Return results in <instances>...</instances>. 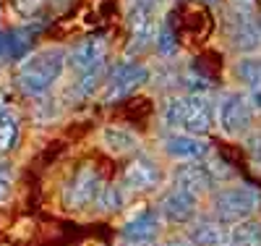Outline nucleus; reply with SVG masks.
I'll return each instance as SVG.
<instances>
[{"instance_id": "3", "label": "nucleus", "mask_w": 261, "mask_h": 246, "mask_svg": "<svg viewBox=\"0 0 261 246\" xmlns=\"http://www.w3.org/2000/svg\"><path fill=\"white\" fill-rule=\"evenodd\" d=\"M212 215L217 222L222 226H232V222H241V220H248L258 212L261 207V191L251 189V186H222L212 194Z\"/></svg>"}, {"instance_id": "18", "label": "nucleus", "mask_w": 261, "mask_h": 246, "mask_svg": "<svg viewBox=\"0 0 261 246\" xmlns=\"http://www.w3.org/2000/svg\"><path fill=\"white\" fill-rule=\"evenodd\" d=\"M235 76L241 79L251 92L261 89V58H241L235 63Z\"/></svg>"}, {"instance_id": "12", "label": "nucleus", "mask_w": 261, "mask_h": 246, "mask_svg": "<svg viewBox=\"0 0 261 246\" xmlns=\"http://www.w3.org/2000/svg\"><path fill=\"white\" fill-rule=\"evenodd\" d=\"M162 149L170 160L175 163H193V160H204L209 154V142L204 137H193V133H180L172 131L165 137Z\"/></svg>"}, {"instance_id": "10", "label": "nucleus", "mask_w": 261, "mask_h": 246, "mask_svg": "<svg viewBox=\"0 0 261 246\" xmlns=\"http://www.w3.org/2000/svg\"><path fill=\"white\" fill-rule=\"evenodd\" d=\"M162 181H165L162 168L151 158H144V154L130 160L120 175V186L125 194H149V191L160 189Z\"/></svg>"}, {"instance_id": "19", "label": "nucleus", "mask_w": 261, "mask_h": 246, "mask_svg": "<svg viewBox=\"0 0 261 246\" xmlns=\"http://www.w3.org/2000/svg\"><path fill=\"white\" fill-rule=\"evenodd\" d=\"M47 6V0H11V11L21 18H37V13Z\"/></svg>"}, {"instance_id": "7", "label": "nucleus", "mask_w": 261, "mask_h": 246, "mask_svg": "<svg viewBox=\"0 0 261 246\" xmlns=\"http://www.w3.org/2000/svg\"><path fill=\"white\" fill-rule=\"evenodd\" d=\"M225 34H227V42L238 53H251L261 44V29L253 18V11L243 3H235L227 8Z\"/></svg>"}, {"instance_id": "1", "label": "nucleus", "mask_w": 261, "mask_h": 246, "mask_svg": "<svg viewBox=\"0 0 261 246\" xmlns=\"http://www.w3.org/2000/svg\"><path fill=\"white\" fill-rule=\"evenodd\" d=\"M63 71H65V50L42 48L24 55L16 71V84L27 97H37V95H45L53 84H58Z\"/></svg>"}, {"instance_id": "9", "label": "nucleus", "mask_w": 261, "mask_h": 246, "mask_svg": "<svg viewBox=\"0 0 261 246\" xmlns=\"http://www.w3.org/2000/svg\"><path fill=\"white\" fill-rule=\"evenodd\" d=\"M214 118L220 123V128L232 139H241L251 131V123H253V107L246 97L241 95H227L220 107L214 110Z\"/></svg>"}, {"instance_id": "21", "label": "nucleus", "mask_w": 261, "mask_h": 246, "mask_svg": "<svg viewBox=\"0 0 261 246\" xmlns=\"http://www.w3.org/2000/svg\"><path fill=\"white\" fill-rule=\"evenodd\" d=\"M3 60H11V58H8V34L0 32V63Z\"/></svg>"}, {"instance_id": "8", "label": "nucleus", "mask_w": 261, "mask_h": 246, "mask_svg": "<svg viewBox=\"0 0 261 246\" xmlns=\"http://www.w3.org/2000/svg\"><path fill=\"white\" fill-rule=\"evenodd\" d=\"M220 165L209 163L206 158L204 160H193V163H180L172 173V186H180L196 196H201L206 191H212L217 184H222V175H220Z\"/></svg>"}, {"instance_id": "17", "label": "nucleus", "mask_w": 261, "mask_h": 246, "mask_svg": "<svg viewBox=\"0 0 261 246\" xmlns=\"http://www.w3.org/2000/svg\"><path fill=\"white\" fill-rule=\"evenodd\" d=\"M21 139V126H18V116L11 107L0 110V160L8 158V154L18 147Z\"/></svg>"}, {"instance_id": "5", "label": "nucleus", "mask_w": 261, "mask_h": 246, "mask_svg": "<svg viewBox=\"0 0 261 246\" xmlns=\"http://www.w3.org/2000/svg\"><path fill=\"white\" fill-rule=\"evenodd\" d=\"M102 189H105V178L102 173L84 163L81 168H76V173L68 178V184L63 189V205L73 210V212H86L99 205V196H102Z\"/></svg>"}, {"instance_id": "23", "label": "nucleus", "mask_w": 261, "mask_h": 246, "mask_svg": "<svg viewBox=\"0 0 261 246\" xmlns=\"http://www.w3.org/2000/svg\"><path fill=\"white\" fill-rule=\"evenodd\" d=\"M165 246H191L188 241H170V243H165Z\"/></svg>"}, {"instance_id": "6", "label": "nucleus", "mask_w": 261, "mask_h": 246, "mask_svg": "<svg viewBox=\"0 0 261 246\" xmlns=\"http://www.w3.org/2000/svg\"><path fill=\"white\" fill-rule=\"evenodd\" d=\"M160 0H130L128 3V55H139L154 42Z\"/></svg>"}, {"instance_id": "2", "label": "nucleus", "mask_w": 261, "mask_h": 246, "mask_svg": "<svg viewBox=\"0 0 261 246\" xmlns=\"http://www.w3.org/2000/svg\"><path fill=\"white\" fill-rule=\"evenodd\" d=\"M165 121L172 131L204 137L214 126V105L204 95H180L165 105Z\"/></svg>"}, {"instance_id": "20", "label": "nucleus", "mask_w": 261, "mask_h": 246, "mask_svg": "<svg viewBox=\"0 0 261 246\" xmlns=\"http://www.w3.org/2000/svg\"><path fill=\"white\" fill-rule=\"evenodd\" d=\"M8 196H11V175H8V170L0 168V205H3Z\"/></svg>"}, {"instance_id": "16", "label": "nucleus", "mask_w": 261, "mask_h": 246, "mask_svg": "<svg viewBox=\"0 0 261 246\" xmlns=\"http://www.w3.org/2000/svg\"><path fill=\"white\" fill-rule=\"evenodd\" d=\"M227 246H261V220L248 217L227 226Z\"/></svg>"}, {"instance_id": "14", "label": "nucleus", "mask_w": 261, "mask_h": 246, "mask_svg": "<svg viewBox=\"0 0 261 246\" xmlns=\"http://www.w3.org/2000/svg\"><path fill=\"white\" fill-rule=\"evenodd\" d=\"M102 147L110 154H115V158H128V154L139 152L141 144H139L136 133H130V131H125L120 126H107L102 131Z\"/></svg>"}, {"instance_id": "22", "label": "nucleus", "mask_w": 261, "mask_h": 246, "mask_svg": "<svg viewBox=\"0 0 261 246\" xmlns=\"http://www.w3.org/2000/svg\"><path fill=\"white\" fill-rule=\"evenodd\" d=\"M248 102H251V107H256V110H261V89H256V92H251V97H248Z\"/></svg>"}, {"instance_id": "11", "label": "nucleus", "mask_w": 261, "mask_h": 246, "mask_svg": "<svg viewBox=\"0 0 261 246\" xmlns=\"http://www.w3.org/2000/svg\"><path fill=\"white\" fill-rule=\"evenodd\" d=\"M199 199L201 196H196L180 186H170L162 199H160V205H157V215L167 222H178V226H183V222H191L196 210H199Z\"/></svg>"}, {"instance_id": "13", "label": "nucleus", "mask_w": 261, "mask_h": 246, "mask_svg": "<svg viewBox=\"0 0 261 246\" xmlns=\"http://www.w3.org/2000/svg\"><path fill=\"white\" fill-rule=\"evenodd\" d=\"M160 226H162V217L157 215V210L144 207L128 217V222L123 226V238L134 246H151L160 236Z\"/></svg>"}, {"instance_id": "15", "label": "nucleus", "mask_w": 261, "mask_h": 246, "mask_svg": "<svg viewBox=\"0 0 261 246\" xmlns=\"http://www.w3.org/2000/svg\"><path fill=\"white\" fill-rule=\"evenodd\" d=\"M188 243L191 246H227V226L217 220L196 222L188 231Z\"/></svg>"}, {"instance_id": "4", "label": "nucleus", "mask_w": 261, "mask_h": 246, "mask_svg": "<svg viewBox=\"0 0 261 246\" xmlns=\"http://www.w3.org/2000/svg\"><path fill=\"white\" fill-rule=\"evenodd\" d=\"M146 81H149V69L141 60H136V58L120 60L105 74L99 100L102 102H120V100L130 97L134 92H139Z\"/></svg>"}]
</instances>
